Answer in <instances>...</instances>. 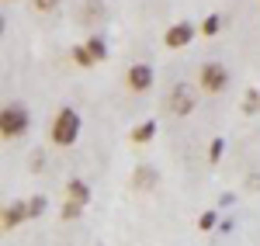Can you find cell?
Masks as SVG:
<instances>
[{"label": "cell", "mask_w": 260, "mask_h": 246, "mask_svg": "<svg viewBox=\"0 0 260 246\" xmlns=\"http://www.w3.org/2000/svg\"><path fill=\"white\" fill-rule=\"evenodd\" d=\"M229 80H233V73H229V66H225V62H215V59L201 62L198 87L205 90V94H222V90L229 87Z\"/></svg>", "instance_id": "3957f363"}, {"label": "cell", "mask_w": 260, "mask_h": 246, "mask_svg": "<svg viewBox=\"0 0 260 246\" xmlns=\"http://www.w3.org/2000/svg\"><path fill=\"white\" fill-rule=\"evenodd\" d=\"M153 83H156V69H153V62H132V66H128V73H125V87H128L132 94H146V90H153Z\"/></svg>", "instance_id": "277c9868"}, {"label": "cell", "mask_w": 260, "mask_h": 246, "mask_svg": "<svg viewBox=\"0 0 260 246\" xmlns=\"http://www.w3.org/2000/svg\"><path fill=\"white\" fill-rule=\"evenodd\" d=\"M83 45L90 49V56H94L98 62H104V59H108V42L101 39V35H87V42H83Z\"/></svg>", "instance_id": "7c38bea8"}, {"label": "cell", "mask_w": 260, "mask_h": 246, "mask_svg": "<svg viewBox=\"0 0 260 246\" xmlns=\"http://www.w3.org/2000/svg\"><path fill=\"white\" fill-rule=\"evenodd\" d=\"M233 229H236V219H222L219 222V232H225V236H229Z\"/></svg>", "instance_id": "ffe728a7"}, {"label": "cell", "mask_w": 260, "mask_h": 246, "mask_svg": "<svg viewBox=\"0 0 260 246\" xmlns=\"http://www.w3.org/2000/svg\"><path fill=\"white\" fill-rule=\"evenodd\" d=\"M45 205H49V201H45L42 194H31V198H28V215H31V219H39L42 212H45Z\"/></svg>", "instance_id": "ac0fdd59"}, {"label": "cell", "mask_w": 260, "mask_h": 246, "mask_svg": "<svg viewBox=\"0 0 260 246\" xmlns=\"http://www.w3.org/2000/svg\"><path fill=\"white\" fill-rule=\"evenodd\" d=\"M198 31L205 35V39H215V35L222 31V18H219V14H208V18L198 24Z\"/></svg>", "instance_id": "4fadbf2b"}, {"label": "cell", "mask_w": 260, "mask_h": 246, "mask_svg": "<svg viewBox=\"0 0 260 246\" xmlns=\"http://www.w3.org/2000/svg\"><path fill=\"white\" fill-rule=\"evenodd\" d=\"M194 35H201L198 24H191V21H174L170 28H167V35H163V45L167 49H184V45H191Z\"/></svg>", "instance_id": "8992f818"}, {"label": "cell", "mask_w": 260, "mask_h": 246, "mask_svg": "<svg viewBox=\"0 0 260 246\" xmlns=\"http://www.w3.org/2000/svg\"><path fill=\"white\" fill-rule=\"evenodd\" d=\"M194 101H198L194 90H191L187 83H177V87L167 94V111H170L174 118H187V115L194 111Z\"/></svg>", "instance_id": "5b68a950"}, {"label": "cell", "mask_w": 260, "mask_h": 246, "mask_svg": "<svg viewBox=\"0 0 260 246\" xmlns=\"http://www.w3.org/2000/svg\"><path fill=\"white\" fill-rule=\"evenodd\" d=\"M66 198H73V201L87 205V201H90V184L80 181V177H70V181H66Z\"/></svg>", "instance_id": "9c48e42d"}, {"label": "cell", "mask_w": 260, "mask_h": 246, "mask_svg": "<svg viewBox=\"0 0 260 246\" xmlns=\"http://www.w3.org/2000/svg\"><path fill=\"white\" fill-rule=\"evenodd\" d=\"M80 128H83L80 111L77 108H59L56 118H52V128H49V139H52V146H59V149H70V146L80 139Z\"/></svg>", "instance_id": "6da1fadb"}, {"label": "cell", "mask_w": 260, "mask_h": 246, "mask_svg": "<svg viewBox=\"0 0 260 246\" xmlns=\"http://www.w3.org/2000/svg\"><path fill=\"white\" fill-rule=\"evenodd\" d=\"M198 229H201V232L219 229V212H212V208H208V212H201V215H198Z\"/></svg>", "instance_id": "9a60e30c"}, {"label": "cell", "mask_w": 260, "mask_h": 246, "mask_svg": "<svg viewBox=\"0 0 260 246\" xmlns=\"http://www.w3.org/2000/svg\"><path fill=\"white\" fill-rule=\"evenodd\" d=\"M28 128H31V115H28L24 104H7V108L0 111V135H4L7 143H11V139H21Z\"/></svg>", "instance_id": "7a4b0ae2"}, {"label": "cell", "mask_w": 260, "mask_h": 246, "mask_svg": "<svg viewBox=\"0 0 260 246\" xmlns=\"http://www.w3.org/2000/svg\"><path fill=\"white\" fill-rule=\"evenodd\" d=\"M243 115H260V87H253V90L243 97Z\"/></svg>", "instance_id": "5bb4252c"}, {"label": "cell", "mask_w": 260, "mask_h": 246, "mask_svg": "<svg viewBox=\"0 0 260 246\" xmlns=\"http://www.w3.org/2000/svg\"><path fill=\"white\" fill-rule=\"evenodd\" d=\"M80 215H83L80 201H73V198H66V201H62V219H80Z\"/></svg>", "instance_id": "2e32d148"}, {"label": "cell", "mask_w": 260, "mask_h": 246, "mask_svg": "<svg viewBox=\"0 0 260 246\" xmlns=\"http://www.w3.org/2000/svg\"><path fill=\"white\" fill-rule=\"evenodd\" d=\"M31 7H35L39 14H52V11L59 7V0H31Z\"/></svg>", "instance_id": "d6986e66"}, {"label": "cell", "mask_w": 260, "mask_h": 246, "mask_svg": "<svg viewBox=\"0 0 260 246\" xmlns=\"http://www.w3.org/2000/svg\"><path fill=\"white\" fill-rule=\"evenodd\" d=\"M222 153H225V139H212L208 143V163H219Z\"/></svg>", "instance_id": "e0dca14e"}, {"label": "cell", "mask_w": 260, "mask_h": 246, "mask_svg": "<svg viewBox=\"0 0 260 246\" xmlns=\"http://www.w3.org/2000/svg\"><path fill=\"white\" fill-rule=\"evenodd\" d=\"M156 132H160V122L156 118H146V122H139L136 128H132V143L136 146H146L156 139Z\"/></svg>", "instance_id": "ba28073f"}, {"label": "cell", "mask_w": 260, "mask_h": 246, "mask_svg": "<svg viewBox=\"0 0 260 246\" xmlns=\"http://www.w3.org/2000/svg\"><path fill=\"white\" fill-rule=\"evenodd\" d=\"M246 184L253 187V191H260V173H250V181H246Z\"/></svg>", "instance_id": "7402d4cb"}, {"label": "cell", "mask_w": 260, "mask_h": 246, "mask_svg": "<svg viewBox=\"0 0 260 246\" xmlns=\"http://www.w3.org/2000/svg\"><path fill=\"white\" fill-rule=\"evenodd\" d=\"M70 59L77 62V66H80V69H90V66H98V59H94V56H90V49H87V45H73V49H70Z\"/></svg>", "instance_id": "8fae6325"}, {"label": "cell", "mask_w": 260, "mask_h": 246, "mask_svg": "<svg viewBox=\"0 0 260 246\" xmlns=\"http://www.w3.org/2000/svg\"><path fill=\"white\" fill-rule=\"evenodd\" d=\"M24 219H31V215H28V201H14V205H7V208H4V232H14Z\"/></svg>", "instance_id": "52a82bcc"}, {"label": "cell", "mask_w": 260, "mask_h": 246, "mask_svg": "<svg viewBox=\"0 0 260 246\" xmlns=\"http://www.w3.org/2000/svg\"><path fill=\"white\" fill-rule=\"evenodd\" d=\"M132 184L139 187V191H149V187H156V184H160V173H156L153 166H139V170L132 173Z\"/></svg>", "instance_id": "30bf717a"}, {"label": "cell", "mask_w": 260, "mask_h": 246, "mask_svg": "<svg viewBox=\"0 0 260 246\" xmlns=\"http://www.w3.org/2000/svg\"><path fill=\"white\" fill-rule=\"evenodd\" d=\"M219 205L222 208H233V205H236V194H229V191H225V194L219 198Z\"/></svg>", "instance_id": "44dd1931"}]
</instances>
